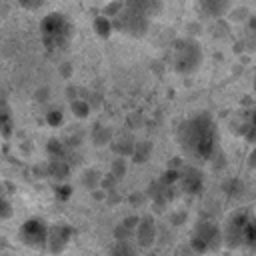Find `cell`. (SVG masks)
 <instances>
[{"label":"cell","mask_w":256,"mask_h":256,"mask_svg":"<svg viewBox=\"0 0 256 256\" xmlns=\"http://www.w3.org/2000/svg\"><path fill=\"white\" fill-rule=\"evenodd\" d=\"M182 150L196 160H210L218 152V126L208 112H194L178 126Z\"/></svg>","instance_id":"obj_1"},{"label":"cell","mask_w":256,"mask_h":256,"mask_svg":"<svg viewBox=\"0 0 256 256\" xmlns=\"http://www.w3.org/2000/svg\"><path fill=\"white\" fill-rule=\"evenodd\" d=\"M224 246L256 248V216L250 208H236L222 226Z\"/></svg>","instance_id":"obj_2"},{"label":"cell","mask_w":256,"mask_h":256,"mask_svg":"<svg viewBox=\"0 0 256 256\" xmlns=\"http://www.w3.org/2000/svg\"><path fill=\"white\" fill-rule=\"evenodd\" d=\"M204 62L202 44L194 36H182L172 44V68L174 72L188 76L198 72Z\"/></svg>","instance_id":"obj_3"},{"label":"cell","mask_w":256,"mask_h":256,"mask_svg":"<svg viewBox=\"0 0 256 256\" xmlns=\"http://www.w3.org/2000/svg\"><path fill=\"white\" fill-rule=\"evenodd\" d=\"M40 34L48 50H60L70 44L74 36V26L68 16L60 12H50L40 20Z\"/></svg>","instance_id":"obj_4"},{"label":"cell","mask_w":256,"mask_h":256,"mask_svg":"<svg viewBox=\"0 0 256 256\" xmlns=\"http://www.w3.org/2000/svg\"><path fill=\"white\" fill-rule=\"evenodd\" d=\"M190 246L198 254H210L224 246L222 226L210 218H202L196 222L192 234H190Z\"/></svg>","instance_id":"obj_5"},{"label":"cell","mask_w":256,"mask_h":256,"mask_svg":"<svg viewBox=\"0 0 256 256\" xmlns=\"http://www.w3.org/2000/svg\"><path fill=\"white\" fill-rule=\"evenodd\" d=\"M112 24H114V30H120L132 38H142V36H146L148 28H150V18L124 6L120 10V14L112 20Z\"/></svg>","instance_id":"obj_6"},{"label":"cell","mask_w":256,"mask_h":256,"mask_svg":"<svg viewBox=\"0 0 256 256\" xmlns=\"http://www.w3.org/2000/svg\"><path fill=\"white\" fill-rule=\"evenodd\" d=\"M48 224L40 218H30L20 226V240L32 248H46Z\"/></svg>","instance_id":"obj_7"},{"label":"cell","mask_w":256,"mask_h":256,"mask_svg":"<svg viewBox=\"0 0 256 256\" xmlns=\"http://www.w3.org/2000/svg\"><path fill=\"white\" fill-rule=\"evenodd\" d=\"M178 186L182 188L184 194L196 196L202 192L204 188V174L200 168L192 166V164H182L178 168Z\"/></svg>","instance_id":"obj_8"},{"label":"cell","mask_w":256,"mask_h":256,"mask_svg":"<svg viewBox=\"0 0 256 256\" xmlns=\"http://www.w3.org/2000/svg\"><path fill=\"white\" fill-rule=\"evenodd\" d=\"M74 234V228L68 224H52L48 226V236H46V250L50 254H60L66 250Z\"/></svg>","instance_id":"obj_9"},{"label":"cell","mask_w":256,"mask_h":256,"mask_svg":"<svg viewBox=\"0 0 256 256\" xmlns=\"http://www.w3.org/2000/svg\"><path fill=\"white\" fill-rule=\"evenodd\" d=\"M134 238H136L138 248H142V250H148V248L154 246V242L158 238V232H156V220L150 214L140 216L138 226L134 230Z\"/></svg>","instance_id":"obj_10"},{"label":"cell","mask_w":256,"mask_h":256,"mask_svg":"<svg viewBox=\"0 0 256 256\" xmlns=\"http://www.w3.org/2000/svg\"><path fill=\"white\" fill-rule=\"evenodd\" d=\"M198 6L204 16L222 20L232 10V0H198Z\"/></svg>","instance_id":"obj_11"},{"label":"cell","mask_w":256,"mask_h":256,"mask_svg":"<svg viewBox=\"0 0 256 256\" xmlns=\"http://www.w3.org/2000/svg\"><path fill=\"white\" fill-rule=\"evenodd\" d=\"M126 8H132L148 18H154L162 12V6H164V0H122Z\"/></svg>","instance_id":"obj_12"},{"label":"cell","mask_w":256,"mask_h":256,"mask_svg":"<svg viewBox=\"0 0 256 256\" xmlns=\"http://www.w3.org/2000/svg\"><path fill=\"white\" fill-rule=\"evenodd\" d=\"M46 174L58 182H64V178H68L70 174V164L66 160H52L46 168Z\"/></svg>","instance_id":"obj_13"},{"label":"cell","mask_w":256,"mask_h":256,"mask_svg":"<svg viewBox=\"0 0 256 256\" xmlns=\"http://www.w3.org/2000/svg\"><path fill=\"white\" fill-rule=\"evenodd\" d=\"M150 156H152V142H148V140L134 142V150H132L130 158H132L136 164H144Z\"/></svg>","instance_id":"obj_14"},{"label":"cell","mask_w":256,"mask_h":256,"mask_svg":"<svg viewBox=\"0 0 256 256\" xmlns=\"http://www.w3.org/2000/svg\"><path fill=\"white\" fill-rule=\"evenodd\" d=\"M102 172H98L96 168H86L84 172H82V176H80V180H82V184L88 188V190H98L100 186H102Z\"/></svg>","instance_id":"obj_15"},{"label":"cell","mask_w":256,"mask_h":256,"mask_svg":"<svg viewBox=\"0 0 256 256\" xmlns=\"http://www.w3.org/2000/svg\"><path fill=\"white\" fill-rule=\"evenodd\" d=\"M112 130L108 128V126H104V124H96L94 126V130H92V142L96 144V146H106V144H110L112 142Z\"/></svg>","instance_id":"obj_16"},{"label":"cell","mask_w":256,"mask_h":256,"mask_svg":"<svg viewBox=\"0 0 256 256\" xmlns=\"http://www.w3.org/2000/svg\"><path fill=\"white\" fill-rule=\"evenodd\" d=\"M94 32H96L100 38H108V36L114 32V24H112V20H110L108 16L100 14V16L94 20Z\"/></svg>","instance_id":"obj_17"},{"label":"cell","mask_w":256,"mask_h":256,"mask_svg":"<svg viewBox=\"0 0 256 256\" xmlns=\"http://www.w3.org/2000/svg\"><path fill=\"white\" fill-rule=\"evenodd\" d=\"M126 172H128V158L116 156V158L112 160V164H110V176H112L114 180H120V178L126 176Z\"/></svg>","instance_id":"obj_18"},{"label":"cell","mask_w":256,"mask_h":256,"mask_svg":"<svg viewBox=\"0 0 256 256\" xmlns=\"http://www.w3.org/2000/svg\"><path fill=\"white\" fill-rule=\"evenodd\" d=\"M70 110H72V114H74L76 118L84 120V118H88V114H90V104L78 96V98H72V100H70Z\"/></svg>","instance_id":"obj_19"},{"label":"cell","mask_w":256,"mask_h":256,"mask_svg":"<svg viewBox=\"0 0 256 256\" xmlns=\"http://www.w3.org/2000/svg\"><path fill=\"white\" fill-rule=\"evenodd\" d=\"M0 134L4 138H8L12 134V116L4 104H0Z\"/></svg>","instance_id":"obj_20"},{"label":"cell","mask_w":256,"mask_h":256,"mask_svg":"<svg viewBox=\"0 0 256 256\" xmlns=\"http://www.w3.org/2000/svg\"><path fill=\"white\" fill-rule=\"evenodd\" d=\"M228 16H230V20H232V22H238V24H242V22H248V18H250V14L246 12V8H244V6L232 8V10L228 12Z\"/></svg>","instance_id":"obj_21"},{"label":"cell","mask_w":256,"mask_h":256,"mask_svg":"<svg viewBox=\"0 0 256 256\" xmlns=\"http://www.w3.org/2000/svg\"><path fill=\"white\" fill-rule=\"evenodd\" d=\"M12 214H14V208H12L10 200L0 196V220H8Z\"/></svg>","instance_id":"obj_22"},{"label":"cell","mask_w":256,"mask_h":256,"mask_svg":"<svg viewBox=\"0 0 256 256\" xmlns=\"http://www.w3.org/2000/svg\"><path fill=\"white\" fill-rule=\"evenodd\" d=\"M46 120H48L50 126H60L64 122V114H62V110H50Z\"/></svg>","instance_id":"obj_23"},{"label":"cell","mask_w":256,"mask_h":256,"mask_svg":"<svg viewBox=\"0 0 256 256\" xmlns=\"http://www.w3.org/2000/svg\"><path fill=\"white\" fill-rule=\"evenodd\" d=\"M18 2H20V6L26 8V10H36V8L44 6V0H18Z\"/></svg>","instance_id":"obj_24"},{"label":"cell","mask_w":256,"mask_h":256,"mask_svg":"<svg viewBox=\"0 0 256 256\" xmlns=\"http://www.w3.org/2000/svg\"><path fill=\"white\" fill-rule=\"evenodd\" d=\"M56 194H58L60 200H66V198L70 196V186H68V184H58V186H56Z\"/></svg>","instance_id":"obj_25"},{"label":"cell","mask_w":256,"mask_h":256,"mask_svg":"<svg viewBox=\"0 0 256 256\" xmlns=\"http://www.w3.org/2000/svg\"><path fill=\"white\" fill-rule=\"evenodd\" d=\"M172 224H176V226H180V224H184L186 222V212H172Z\"/></svg>","instance_id":"obj_26"},{"label":"cell","mask_w":256,"mask_h":256,"mask_svg":"<svg viewBox=\"0 0 256 256\" xmlns=\"http://www.w3.org/2000/svg\"><path fill=\"white\" fill-rule=\"evenodd\" d=\"M48 96H50V90H48L46 86H42V88L36 92V100H38V102H44Z\"/></svg>","instance_id":"obj_27"},{"label":"cell","mask_w":256,"mask_h":256,"mask_svg":"<svg viewBox=\"0 0 256 256\" xmlns=\"http://www.w3.org/2000/svg\"><path fill=\"white\" fill-rule=\"evenodd\" d=\"M248 166L256 172V146H254V150L250 152V156H248Z\"/></svg>","instance_id":"obj_28"},{"label":"cell","mask_w":256,"mask_h":256,"mask_svg":"<svg viewBox=\"0 0 256 256\" xmlns=\"http://www.w3.org/2000/svg\"><path fill=\"white\" fill-rule=\"evenodd\" d=\"M254 90H256V78H254Z\"/></svg>","instance_id":"obj_29"}]
</instances>
